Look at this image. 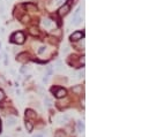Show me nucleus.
Listing matches in <instances>:
<instances>
[{
	"instance_id": "f257e3e1",
	"label": "nucleus",
	"mask_w": 149,
	"mask_h": 137,
	"mask_svg": "<svg viewBox=\"0 0 149 137\" xmlns=\"http://www.w3.org/2000/svg\"><path fill=\"white\" fill-rule=\"evenodd\" d=\"M11 40L13 43H16V44H23L24 40H26V36H24V33L22 31H17V32L13 33L11 36Z\"/></svg>"
},
{
	"instance_id": "f03ea898",
	"label": "nucleus",
	"mask_w": 149,
	"mask_h": 137,
	"mask_svg": "<svg viewBox=\"0 0 149 137\" xmlns=\"http://www.w3.org/2000/svg\"><path fill=\"white\" fill-rule=\"evenodd\" d=\"M80 11H81V7H79L76 9V12L74 13L73 17H72V24L73 26H79L81 23V21H82V17L80 16Z\"/></svg>"
},
{
	"instance_id": "7ed1b4c3",
	"label": "nucleus",
	"mask_w": 149,
	"mask_h": 137,
	"mask_svg": "<svg viewBox=\"0 0 149 137\" xmlns=\"http://www.w3.org/2000/svg\"><path fill=\"white\" fill-rule=\"evenodd\" d=\"M69 9H71V5H68V4H65L64 6H61L60 8H59L58 14L60 15V16H64V15H66V14L69 12Z\"/></svg>"
},
{
	"instance_id": "20e7f679",
	"label": "nucleus",
	"mask_w": 149,
	"mask_h": 137,
	"mask_svg": "<svg viewBox=\"0 0 149 137\" xmlns=\"http://www.w3.org/2000/svg\"><path fill=\"white\" fill-rule=\"evenodd\" d=\"M56 90V97L57 98H63L66 96V90L65 89H63V88H53L52 89V91H54Z\"/></svg>"
},
{
	"instance_id": "39448f33",
	"label": "nucleus",
	"mask_w": 149,
	"mask_h": 137,
	"mask_svg": "<svg viewBox=\"0 0 149 137\" xmlns=\"http://www.w3.org/2000/svg\"><path fill=\"white\" fill-rule=\"evenodd\" d=\"M83 37V32H81V31H75V32H73L71 35V40L72 42H78L80 39H82Z\"/></svg>"
},
{
	"instance_id": "423d86ee",
	"label": "nucleus",
	"mask_w": 149,
	"mask_h": 137,
	"mask_svg": "<svg viewBox=\"0 0 149 137\" xmlns=\"http://www.w3.org/2000/svg\"><path fill=\"white\" fill-rule=\"evenodd\" d=\"M29 54H27V53H20L19 55H17V58L16 60L19 61V62H27L28 60H29Z\"/></svg>"
},
{
	"instance_id": "0eeeda50",
	"label": "nucleus",
	"mask_w": 149,
	"mask_h": 137,
	"mask_svg": "<svg viewBox=\"0 0 149 137\" xmlns=\"http://www.w3.org/2000/svg\"><path fill=\"white\" fill-rule=\"evenodd\" d=\"M15 123H16V119L15 117H12V116L7 117V120H6L7 127H13V126H15Z\"/></svg>"
},
{
	"instance_id": "6e6552de",
	"label": "nucleus",
	"mask_w": 149,
	"mask_h": 137,
	"mask_svg": "<svg viewBox=\"0 0 149 137\" xmlns=\"http://www.w3.org/2000/svg\"><path fill=\"white\" fill-rule=\"evenodd\" d=\"M42 24H43L44 28L50 29V28H52V21L51 20H49V19H44L43 21H42Z\"/></svg>"
},
{
	"instance_id": "1a4fd4ad",
	"label": "nucleus",
	"mask_w": 149,
	"mask_h": 137,
	"mask_svg": "<svg viewBox=\"0 0 149 137\" xmlns=\"http://www.w3.org/2000/svg\"><path fill=\"white\" fill-rule=\"evenodd\" d=\"M26 117L27 119H34V117H36V113H35L33 110H27L26 111Z\"/></svg>"
},
{
	"instance_id": "9d476101",
	"label": "nucleus",
	"mask_w": 149,
	"mask_h": 137,
	"mask_svg": "<svg viewBox=\"0 0 149 137\" xmlns=\"http://www.w3.org/2000/svg\"><path fill=\"white\" fill-rule=\"evenodd\" d=\"M26 8L28 11H30V12H37V7L35 6V5H33V4H27Z\"/></svg>"
},
{
	"instance_id": "9b49d317",
	"label": "nucleus",
	"mask_w": 149,
	"mask_h": 137,
	"mask_svg": "<svg viewBox=\"0 0 149 137\" xmlns=\"http://www.w3.org/2000/svg\"><path fill=\"white\" fill-rule=\"evenodd\" d=\"M26 128L28 132H31L34 129V124L30 122V121H26Z\"/></svg>"
},
{
	"instance_id": "f8f14e48",
	"label": "nucleus",
	"mask_w": 149,
	"mask_h": 137,
	"mask_svg": "<svg viewBox=\"0 0 149 137\" xmlns=\"http://www.w3.org/2000/svg\"><path fill=\"white\" fill-rule=\"evenodd\" d=\"M72 90H73V92H74V93H76V95H80V93L82 92V86H81V85H76V86H74V88H73Z\"/></svg>"
},
{
	"instance_id": "ddd939ff",
	"label": "nucleus",
	"mask_w": 149,
	"mask_h": 137,
	"mask_svg": "<svg viewBox=\"0 0 149 137\" xmlns=\"http://www.w3.org/2000/svg\"><path fill=\"white\" fill-rule=\"evenodd\" d=\"M68 120H69V116H68V115H63V116L58 117V121L60 123H63V122H65V121H68Z\"/></svg>"
},
{
	"instance_id": "4468645a",
	"label": "nucleus",
	"mask_w": 149,
	"mask_h": 137,
	"mask_svg": "<svg viewBox=\"0 0 149 137\" xmlns=\"http://www.w3.org/2000/svg\"><path fill=\"white\" fill-rule=\"evenodd\" d=\"M45 105L47 106V107H50V106L52 105V100L49 97H45Z\"/></svg>"
},
{
	"instance_id": "2eb2a0df",
	"label": "nucleus",
	"mask_w": 149,
	"mask_h": 137,
	"mask_svg": "<svg viewBox=\"0 0 149 137\" xmlns=\"http://www.w3.org/2000/svg\"><path fill=\"white\" fill-rule=\"evenodd\" d=\"M54 137H66V136H65V132H64V131H57Z\"/></svg>"
},
{
	"instance_id": "dca6fc26",
	"label": "nucleus",
	"mask_w": 149,
	"mask_h": 137,
	"mask_svg": "<svg viewBox=\"0 0 149 137\" xmlns=\"http://www.w3.org/2000/svg\"><path fill=\"white\" fill-rule=\"evenodd\" d=\"M78 127H79V130L81 131V132L84 130V126H83V123H82L81 121H79L78 122Z\"/></svg>"
},
{
	"instance_id": "f3484780",
	"label": "nucleus",
	"mask_w": 149,
	"mask_h": 137,
	"mask_svg": "<svg viewBox=\"0 0 149 137\" xmlns=\"http://www.w3.org/2000/svg\"><path fill=\"white\" fill-rule=\"evenodd\" d=\"M46 51V47L45 46H42V47H39V50H38V54H43V53Z\"/></svg>"
},
{
	"instance_id": "a211bd4d",
	"label": "nucleus",
	"mask_w": 149,
	"mask_h": 137,
	"mask_svg": "<svg viewBox=\"0 0 149 137\" xmlns=\"http://www.w3.org/2000/svg\"><path fill=\"white\" fill-rule=\"evenodd\" d=\"M4 99H5V92L2 90H0V101H2Z\"/></svg>"
},
{
	"instance_id": "6ab92c4d",
	"label": "nucleus",
	"mask_w": 149,
	"mask_h": 137,
	"mask_svg": "<svg viewBox=\"0 0 149 137\" xmlns=\"http://www.w3.org/2000/svg\"><path fill=\"white\" fill-rule=\"evenodd\" d=\"M30 32L33 33V35H38V31H37V30H35V29H31V30H30Z\"/></svg>"
},
{
	"instance_id": "aec40b11",
	"label": "nucleus",
	"mask_w": 149,
	"mask_h": 137,
	"mask_svg": "<svg viewBox=\"0 0 149 137\" xmlns=\"http://www.w3.org/2000/svg\"><path fill=\"white\" fill-rule=\"evenodd\" d=\"M52 35H57V36H59V35H60V31H52Z\"/></svg>"
},
{
	"instance_id": "412c9836",
	"label": "nucleus",
	"mask_w": 149,
	"mask_h": 137,
	"mask_svg": "<svg viewBox=\"0 0 149 137\" xmlns=\"http://www.w3.org/2000/svg\"><path fill=\"white\" fill-rule=\"evenodd\" d=\"M28 21H29V17H28V16H24V17H23V22H28Z\"/></svg>"
},
{
	"instance_id": "4be33fe9",
	"label": "nucleus",
	"mask_w": 149,
	"mask_h": 137,
	"mask_svg": "<svg viewBox=\"0 0 149 137\" xmlns=\"http://www.w3.org/2000/svg\"><path fill=\"white\" fill-rule=\"evenodd\" d=\"M28 70V68H21V73H26Z\"/></svg>"
},
{
	"instance_id": "5701e85b",
	"label": "nucleus",
	"mask_w": 149,
	"mask_h": 137,
	"mask_svg": "<svg viewBox=\"0 0 149 137\" xmlns=\"http://www.w3.org/2000/svg\"><path fill=\"white\" fill-rule=\"evenodd\" d=\"M80 62H81L82 65H83V63H84V58H83V57H82V58L80 59Z\"/></svg>"
},
{
	"instance_id": "b1692460",
	"label": "nucleus",
	"mask_w": 149,
	"mask_h": 137,
	"mask_svg": "<svg viewBox=\"0 0 149 137\" xmlns=\"http://www.w3.org/2000/svg\"><path fill=\"white\" fill-rule=\"evenodd\" d=\"M63 52H64V53H65V54H66V53L68 52V47H65V50H64Z\"/></svg>"
},
{
	"instance_id": "393cba45",
	"label": "nucleus",
	"mask_w": 149,
	"mask_h": 137,
	"mask_svg": "<svg viewBox=\"0 0 149 137\" xmlns=\"http://www.w3.org/2000/svg\"><path fill=\"white\" fill-rule=\"evenodd\" d=\"M33 137H43V135H40V134H37L36 136H33Z\"/></svg>"
},
{
	"instance_id": "a878e982",
	"label": "nucleus",
	"mask_w": 149,
	"mask_h": 137,
	"mask_svg": "<svg viewBox=\"0 0 149 137\" xmlns=\"http://www.w3.org/2000/svg\"><path fill=\"white\" fill-rule=\"evenodd\" d=\"M57 2H58V4H61V2H63V0H57Z\"/></svg>"
},
{
	"instance_id": "bb28decb",
	"label": "nucleus",
	"mask_w": 149,
	"mask_h": 137,
	"mask_svg": "<svg viewBox=\"0 0 149 137\" xmlns=\"http://www.w3.org/2000/svg\"><path fill=\"white\" fill-rule=\"evenodd\" d=\"M6 137H7V136H6Z\"/></svg>"
}]
</instances>
